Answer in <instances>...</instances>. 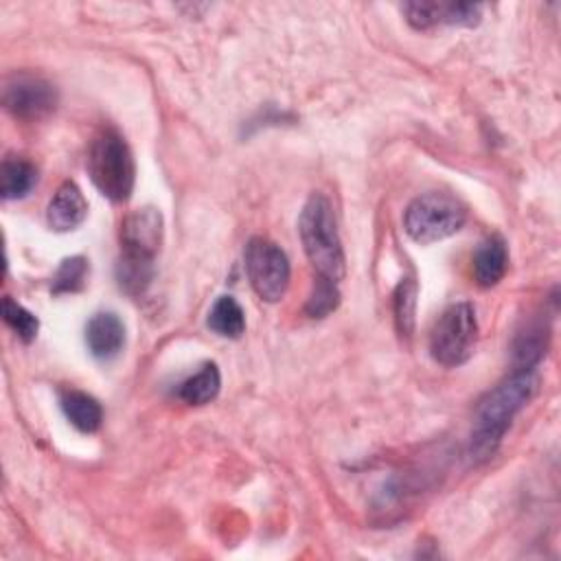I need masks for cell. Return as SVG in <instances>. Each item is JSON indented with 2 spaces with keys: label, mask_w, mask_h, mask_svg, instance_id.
<instances>
[{
  "label": "cell",
  "mask_w": 561,
  "mask_h": 561,
  "mask_svg": "<svg viewBox=\"0 0 561 561\" xmlns=\"http://www.w3.org/2000/svg\"><path fill=\"white\" fill-rule=\"evenodd\" d=\"M537 388H539L537 371L519 369L480 399L474 417L471 439H469L471 460L482 463L498 452L511 421L535 397Z\"/></svg>",
  "instance_id": "obj_1"
},
{
  "label": "cell",
  "mask_w": 561,
  "mask_h": 561,
  "mask_svg": "<svg viewBox=\"0 0 561 561\" xmlns=\"http://www.w3.org/2000/svg\"><path fill=\"white\" fill-rule=\"evenodd\" d=\"M299 235H301L305 255L309 257L318 277L336 283L342 281L347 272L344 250L338 235L334 207L325 196L314 194L305 202L299 218Z\"/></svg>",
  "instance_id": "obj_2"
},
{
  "label": "cell",
  "mask_w": 561,
  "mask_h": 561,
  "mask_svg": "<svg viewBox=\"0 0 561 561\" xmlns=\"http://www.w3.org/2000/svg\"><path fill=\"white\" fill-rule=\"evenodd\" d=\"M89 174L95 187L113 202H126L132 196L137 167L126 139L115 130L95 137L89 152Z\"/></svg>",
  "instance_id": "obj_3"
},
{
  "label": "cell",
  "mask_w": 561,
  "mask_h": 561,
  "mask_svg": "<svg viewBox=\"0 0 561 561\" xmlns=\"http://www.w3.org/2000/svg\"><path fill=\"white\" fill-rule=\"evenodd\" d=\"M467 220L465 207L447 194H425L410 202L404 226L414 244L430 246L456 235Z\"/></svg>",
  "instance_id": "obj_4"
},
{
  "label": "cell",
  "mask_w": 561,
  "mask_h": 561,
  "mask_svg": "<svg viewBox=\"0 0 561 561\" xmlns=\"http://www.w3.org/2000/svg\"><path fill=\"white\" fill-rule=\"evenodd\" d=\"M478 320L469 303H456L447 307L434 323L430 334V353L441 366L465 364L476 347Z\"/></svg>",
  "instance_id": "obj_5"
},
{
  "label": "cell",
  "mask_w": 561,
  "mask_h": 561,
  "mask_svg": "<svg viewBox=\"0 0 561 561\" xmlns=\"http://www.w3.org/2000/svg\"><path fill=\"white\" fill-rule=\"evenodd\" d=\"M246 272L253 290L266 303H279L290 288V259L270 239L253 237L246 246Z\"/></svg>",
  "instance_id": "obj_6"
},
{
  "label": "cell",
  "mask_w": 561,
  "mask_h": 561,
  "mask_svg": "<svg viewBox=\"0 0 561 561\" xmlns=\"http://www.w3.org/2000/svg\"><path fill=\"white\" fill-rule=\"evenodd\" d=\"M3 104L21 121H40L58 106V91L43 78L14 75L3 91Z\"/></svg>",
  "instance_id": "obj_7"
},
{
  "label": "cell",
  "mask_w": 561,
  "mask_h": 561,
  "mask_svg": "<svg viewBox=\"0 0 561 561\" xmlns=\"http://www.w3.org/2000/svg\"><path fill=\"white\" fill-rule=\"evenodd\" d=\"M406 21L419 30H432L441 25L449 27H476L482 16V8L474 3H445V0H421V3L401 5Z\"/></svg>",
  "instance_id": "obj_8"
},
{
  "label": "cell",
  "mask_w": 561,
  "mask_h": 561,
  "mask_svg": "<svg viewBox=\"0 0 561 561\" xmlns=\"http://www.w3.org/2000/svg\"><path fill=\"white\" fill-rule=\"evenodd\" d=\"M163 242V215L148 207L128 215L121 224V248L159 255Z\"/></svg>",
  "instance_id": "obj_9"
},
{
  "label": "cell",
  "mask_w": 561,
  "mask_h": 561,
  "mask_svg": "<svg viewBox=\"0 0 561 561\" xmlns=\"http://www.w3.org/2000/svg\"><path fill=\"white\" fill-rule=\"evenodd\" d=\"M86 344L97 360H113L126 347V325L115 312H100L86 325Z\"/></svg>",
  "instance_id": "obj_10"
},
{
  "label": "cell",
  "mask_w": 561,
  "mask_h": 561,
  "mask_svg": "<svg viewBox=\"0 0 561 561\" xmlns=\"http://www.w3.org/2000/svg\"><path fill=\"white\" fill-rule=\"evenodd\" d=\"M89 215V202L75 183H65L49 202L47 222L58 233L75 231Z\"/></svg>",
  "instance_id": "obj_11"
},
{
  "label": "cell",
  "mask_w": 561,
  "mask_h": 561,
  "mask_svg": "<svg viewBox=\"0 0 561 561\" xmlns=\"http://www.w3.org/2000/svg\"><path fill=\"white\" fill-rule=\"evenodd\" d=\"M154 261H156L154 255L121 248V257L117 261L119 288L130 296L143 294L154 281V274H156Z\"/></svg>",
  "instance_id": "obj_12"
},
{
  "label": "cell",
  "mask_w": 561,
  "mask_h": 561,
  "mask_svg": "<svg viewBox=\"0 0 561 561\" xmlns=\"http://www.w3.org/2000/svg\"><path fill=\"white\" fill-rule=\"evenodd\" d=\"M509 266V250L502 237H487L474 255V279L480 288H493L502 281Z\"/></svg>",
  "instance_id": "obj_13"
},
{
  "label": "cell",
  "mask_w": 561,
  "mask_h": 561,
  "mask_svg": "<svg viewBox=\"0 0 561 561\" xmlns=\"http://www.w3.org/2000/svg\"><path fill=\"white\" fill-rule=\"evenodd\" d=\"M62 410L67 419L84 434H93L104 423V408L102 404L82 390H65L60 397Z\"/></svg>",
  "instance_id": "obj_14"
},
{
  "label": "cell",
  "mask_w": 561,
  "mask_h": 561,
  "mask_svg": "<svg viewBox=\"0 0 561 561\" xmlns=\"http://www.w3.org/2000/svg\"><path fill=\"white\" fill-rule=\"evenodd\" d=\"M38 185V170L34 163L21 156H8L0 170V194L3 200L27 198Z\"/></svg>",
  "instance_id": "obj_15"
},
{
  "label": "cell",
  "mask_w": 561,
  "mask_h": 561,
  "mask_svg": "<svg viewBox=\"0 0 561 561\" xmlns=\"http://www.w3.org/2000/svg\"><path fill=\"white\" fill-rule=\"evenodd\" d=\"M220 388H222L220 369L213 362H209L194 377H189L180 384L178 397L189 406H204L218 397Z\"/></svg>",
  "instance_id": "obj_16"
},
{
  "label": "cell",
  "mask_w": 561,
  "mask_h": 561,
  "mask_svg": "<svg viewBox=\"0 0 561 561\" xmlns=\"http://www.w3.org/2000/svg\"><path fill=\"white\" fill-rule=\"evenodd\" d=\"M209 329L222 338L237 340L246 331V314L233 296H220L209 312Z\"/></svg>",
  "instance_id": "obj_17"
},
{
  "label": "cell",
  "mask_w": 561,
  "mask_h": 561,
  "mask_svg": "<svg viewBox=\"0 0 561 561\" xmlns=\"http://www.w3.org/2000/svg\"><path fill=\"white\" fill-rule=\"evenodd\" d=\"M546 329L541 323H528L524 331L517 334L515 344H513V355H515V364L519 369H535L539 364V360L546 353Z\"/></svg>",
  "instance_id": "obj_18"
},
{
  "label": "cell",
  "mask_w": 561,
  "mask_h": 561,
  "mask_svg": "<svg viewBox=\"0 0 561 561\" xmlns=\"http://www.w3.org/2000/svg\"><path fill=\"white\" fill-rule=\"evenodd\" d=\"M395 325L401 338H410L417 314V283L414 279H401L395 290Z\"/></svg>",
  "instance_id": "obj_19"
},
{
  "label": "cell",
  "mask_w": 561,
  "mask_h": 561,
  "mask_svg": "<svg viewBox=\"0 0 561 561\" xmlns=\"http://www.w3.org/2000/svg\"><path fill=\"white\" fill-rule=\"evenodd\" d=\"M86 277H89V261L84 257L65 259L54 277L51 290L54 294H75L84 288Z\"/></svg>",
  "instance_id": "obj_20"
},
{
  "label": "cell",
  "mask_w": 561,
  "mask_h": 561,
  "mask_svg": "<svg viewBox=\"0 0 561 561\" xmlns=\"http://www.w3.org/2000/svg\"><path fill=\"white\" fill-rule=\"evenodd\" d=\"M338 305H340V290H338V283L318 277V279L314 281L312 294H309L307 305H305L307 316H309V318H325V316H329Z\"/></svg>",
  "instance_id": "obj_21"
},
{
  "label": "cell",
  "mask_w": 561,
  "mask_h": 561,
  "mask_svg": "<svg viewBox=\"0 0 561 561\" xmlns=\"http://www.w3.org/2000/svg\"><path fill=\"white\" fill-rule=\"evenodd\" d=\"M3 318L21 336L23 342H32L38 336V329H40L38 318L10 296H5L3 301Z\"/></svg>",
  "instance_id": "obj_22"
}]
</instances>
